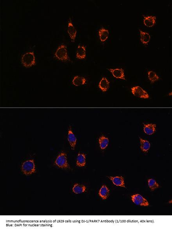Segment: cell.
<instances>
[{
	"mask_svg": "<svg viewBox=\"0 0 172 231\" xmlns=\"http://www.w3.org/2000/svg\"><path fill=\"white\" fill-rule=\"evenodd\" d=\"M21 62L23 66L28 68L36 64V58L34 52H26L22 57Z\"/></svg>",
	"mask_w": 172,
	"mask_h": 231,
	"instance_id": "obj_1",
	"label": "cell"
},
{
	"mask_svg": "<svg viewBox=\"0 0 172 231\" xmlns=\"http://www.w3.org/2000/svg\"><path fill=\"white\" fill-rule=\"evenodd\" d=\"M21 171L26 175H30L35 172L36 168L34 160L31 159L23 162L22 165Z\"/></svg>",
	"mask_w": 172,
	"mask_h": 231,
	"instance_id": "obj_2",
	"label": "cell"
},
{
	"mask_svg": "<svg viewBox=\"0 0 172 231\" xmlns=\"http://www.w3.org/2000/svg\"><path fill=\"white\" fill-rule=\"evenodd\" d=\"M55 57L57 59L61 61H70L66 46L64 44L59 46L55 52Z\"/></svg>",
	"mask_w": 172,
	"mask_h": 231,
	"instance_id": "obj_3",
	"label": "cell"
},
{
	"mask_svg": "<svg viewBox=\"0 0 172 231\" xmlns=\"http://www.w3.org/2000/svg\"><path fill=\"white\" fill-rule=\"evenodd\" d=\"M55 164L60 169H67L70 168L66 153L64 152L61 153L57 156Z\"/></svg>",
	"mask_w": 172,
	"mask_h": 231,
	"instance_id": "obj_4",
	"label": "cell"
},
{
	"mask_svg": "<svg viewBox=\"0 0 172 231\" xmlns=\"http://www.w3.org/2000/svg\"><path fill=\"white\" fill-rule=\"evenodd\" d=\"M132 94L137 97L143 99H149V95L145 90L139 86H135L131 88Z\"/></svg>",
	"mask_w": 172,
	"mask_h": 231,
	"instance_id": "obj_5",
	"label": "cell"
},
{
	"mask_svg": "<svg viewBox=\"0 0 172 231\" xmlns=\"http://www.w3.org/2000/svg\"><path fill=\"white\" fill-rule=\"evenodd\" d=\"M131 197L132 201L136 205L143 207H148L149 205L148 201L139 194H135Z\"/></svg>",
	"mask_w": 172,
	"mask_h": 231,
	"instance_id": "obj_6",
	"label": "cell"
},
{
	"mask_svg": "<svg viewBox=\"0 0 172 231\" xmlns=\"http://www.w3.org/2000/svg\"><path fill=\"white\" fill-rule=\"evenodd\" d=\"M68 31L71 40L72 42H74L76 37L77 30L73 24L71 18L69 19V21H68Z\"/></svg>",
	"mask_w": 172,
	"mask_h": 231,
	"instance_id": "obj_7",
	"label": "cell"
},
{
	"mask_svg": "<svg viewBox=\"0 0 172 231\" xmlns=\"http://www.w3.org/2000/svg\"><path fill=\"white\" fill-rule=\"evenodd\" d=\"M68 140L72 149L73 150L75 149L77 143V138L74 133L73 132L71 127H70L69 129H68Z\"/></svg>",
	"mask_w": 172,
	"mask_h": 231,
	"instance_id": "obj_8",
	"label": "cell"
},
{
	"mask_svg": "<svg viewBox=\"0 0 172 231\" xmlns=\"http://www.w3.org/2000/svg\"><path fill=\"white\" fill-rule=\"evenodd\" d=\"M112 73L113 77L116 78L125 80L124 71L122 69L117 68L116 69H108Z\"/></svg>",
	"mask_w": 172,
	"mask_h": 231,
	"instance_id": "obj_9",
	"label": "cell"
},
{
	"mask_svg": "<svg viewBox=\"0 0 172 231\" xmlns=\"http://www.w3.org/2000/svg\"><path fill=\"white\" fill-rule=\"evenodd\" d=\"M117 186L125 188L124 178L122 176L110 177L109 178Z\"/></svg>",
	"mask_w": 172,
	"mask_h": 231,
	"instance_id": "obj_10",
	"label": "cell"
},
{
	"mask_svg": "<svg viewBox=\"0 0 172 231\" xmlns=\"http://www.w3.org/2000/svg\"><path fill=\"white\" fill-rule=\"evenodd\" d=\"M156 130V125L155 124H148L144 125V132L148 135H152L155 132Z\"/></svg>",
	"mask_w": 172,
	"mask_h": 231,
	"instance_id": "obj_11",
	"label": "cell"
},
{
	"mask_svg": "<svg viewBox=\"0 0 172 231\" xmlns=\"http://www.w3.org/2000/svg\"><path fill=\"white\" fill-rule=\"evenodd\" d=\"M156 17L155 16H147L144 17V23L148 27H152L156 24Z\"/></svg>",
	"mask_w": 172,
	"mask_h": 231,
	"instance_id": "obj_12",
	"label": "cell"
},
{
	"mask_svg": "<svg viewBox=\"0 0 172 231\" xmlns=\"http://www.w3.org/2000/svg\"><path fill=\"white\" fill-rule=\"evenodd\" d=\"M86 155L84 153H79L77 157L76 166L79 167H84L86 164Z\"/></svg>",
	"mask_w": 172,
	"mask_h": 231,
	"instance_id": "obj_13",
	"label": "cell"
},
{
	"mask_svg": "<svg viewBox=\"0 0 172 231\" xmlns=\"http://www.w3.org/2000/svg\"><path fill=\"white\" fill-rule=\"evenodd\" d=\"M86 56V48L84 46L79 45L76 51V58L78 59H83Z\"/></svg>",
	"mask_w": 172,
	"mask_h": 231,
	"instance_id": "obj_14",
	"label": "cell"
},
{
	"mask_svg": "<svg viewBox=\"0 0 172 231\" xmlns=\"http://www.w3.org/2000/svg\"><path fill=\"white\" fill-rule=\"evenodd\" d=\"M99 86L102 91L105 92L109 90L110 83L105 77H103L99 83Z\"/></svg>",
	"mask_w": 172,
	"mask_h": 231,
	"instance_id": "obj_15",
	"label": "cell"
},
{
	"mask_svg": "<svg viewBox=\"0 0 172 231\" xmlns=\"http://www.w3.org/2000/svg\"><path fill=\"white\" fill-rule=\"evenodd\" d=\"M87 187L79 183L74 184L72 188L73 192L76 194H80L85 192Z\"/></svg>",
	"mask_w": 172,
	"mask_h": 231,
	"instance_id": "obj_16",
	"label": "cell"
},
{
	"mask_svg": "<svg viewBox=\"0 0 172 231\" xmlns=\"http://www.w3.org/2000/svg\"><path fill=\"white\" fill-rule=\"evenodd\" d=\"M110 193V190L109 188L104 185L101 187L99 191V194L100 196L103 200H106L109 196Z\"/></svg>",
	"mask_w": 172,
	"mask_h": 231,
	"instance_id": "obj_17",
	"label": "cell"
},
{
	"mask_svg": "<svg viewBox=\"0 0 172 231\" xmlns=\"http://www.w3.org/2000/svg\"><path fill=\"white\" fill-rule=\"evenodd\" d=\"M87 80L84 77L76 76L74 77L72 83L74 85L76 86L84 85L86 84Z\"/></svg>",
	"mask_w": 172,
	"mask_h": 231,
	"instance_id": "obj_18",
	"label": "cell"
},
{
	"mask_svg": "<svg viewBox=\"0 0 172 231\" xmlns=\"http://www.w3.org/2000/svg\"><path fill=\"white\" fill-rule=\"evenodd\" d=\"M99 142L100 149L102 150L105 149L109 145V139L104 136H102L99 138Z\"/></svg>",
	"mask_w": 172,
	"mask_h": 231,
	"instance_id": "obj_19",
	"label": "cell"
},
{
	"mask_svg": "<svg viewBox=\"0 0 172 231\" xmlns=\"http://www.w3.org/2000/svg\"><path fill=\"white\" fill-rule=\"evenodd\" d=\"M139 139L141 142V150L144 153H146L149 150L150 147H151L149 142L147 140L143 139L141 137H139Z\"/></svg>",
	"mask_w": 172,
	"mask_h": 231,
	"instance_id": "obj_20",
	"label": "cell"
},
{
	"mask_svg": "<svg viewBox=\"0 0 172 231\" xmlns=\"http://www.w3.org/2000/svg\"><path fill=\"white\" fill-rule=\"evenodd\" d=\"M109 30L103 27L99 30V36H100V40L102 42L105 41L109 37Z\"/></svg>",
	"mask_w": 172,
	"mask_h": 231,
	"instance_id": "obj_21",
	"label": "cell"
},
{
	"mask_svg": "<svg viewBox=\"0 0 172 231\" xmlns=\"http://www.w3.org/2000/svg\"><path fill=\"white\" fill-rule=\"evenodd\" d=\"M140 32L141 40V42L144 44L146 45L149 42L151 37L149 34L147 32H143L139 30Z\"/></svg>",
	"mask_w": 172,
	"mask_h": 231,
	"instance_id": "obj_22",
	"label": "cell"
},
{
	"mask_svg": "<svg viewBox=\"0 0 172 231\" xmlns=\"http://www.w3.org/2000/svg\"><path fill=\"white\" fill-rule=\"evenodd\" d=\"M148 77L152 84H154L155 82L158 81L159 79V77L157 74L154 71H149L148 72Z\"/></svg>",
	"mask_w": 172,
	"mask_h": 231,
	"instance_id": "obj_23",
	"label": "cell"
},
{
	"mask_svg": "<svg viewBox=\"0 0 172 231\" xmlns=\"http://www.w3.org/2000/svg\"><path fill=\"white\" fill-rule=\"evenodd\" d=\"M149 187L151 191H154L157 188L160 187V185L154 179H150L148 180Z\"/></svg>",
	"mask_w": 172,
	"mask_h": 231,
	"instance_id": "obj_24",
	"label": "cell"
}]
</instances>
